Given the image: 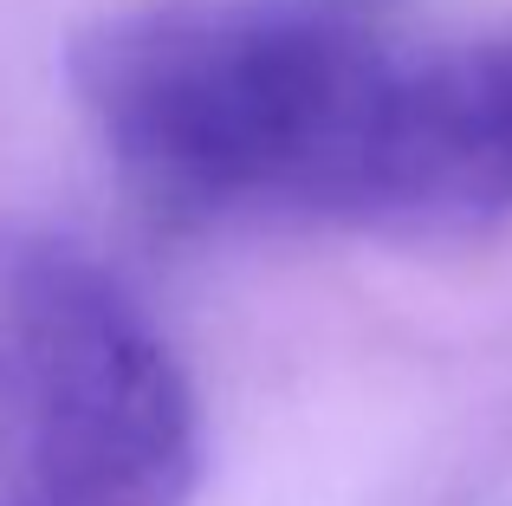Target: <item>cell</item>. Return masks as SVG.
<instances>
[{"instance_id":"1","label":"cell","mask_w":512,"mask_h":506,"mask_svg":"<svg viewBox=\"0 0 512 506\" xmlns=\"http://www.w3.org/2000/svg\"><path fill=\"white\" fill-rule=\"evenodd\" d=\"M201 396L91 241L0 221V506H188Z\"/></svg>"},{"instance_id":"2","label":"cell","mask_w":512,"mask_h":506,"mask_svg":"<svg viewBox=\"0 0 512 506\" xmlns=\"http://www.w3.org/2000/svg\"><path fill=\"white\" fill-rule=\"evenodd\" d=\"M512 215V26L389 39L357 20L318 91L286 215L305 228H474Z\"/></svg>"}]
</instances>
